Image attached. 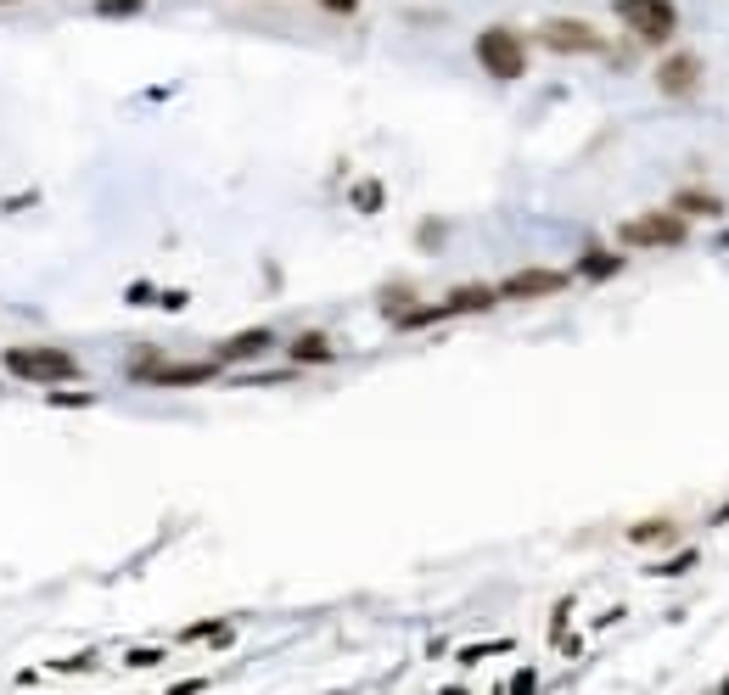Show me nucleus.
Returning a JSON list of instances; mask_svg holds the SVG:
<instances>
[{"mask_svg": "<svg viewBox=\"0 0 729 695\" xmlns=\"http://www.w3.org/2000/svg\"><path fill=\"white\" fill-rule=\"evenodd\" d=\"M685 242H690V219L679 208H645L617 225V247H629V253H673Z\"/></svg>", "mask_w": 729, "mask_h": 695, "instance_id": "f257e3e1", "label": "nucleus"}, {"mask_svg": "<svg viewBox=\"0 0 729 695\" xmlns=\"http://www.w3.org/2000/svg\"><path fill=\"white\" fill-rule=\"evenodd\" d=\"M472 57H477V68H483L488 79L511 85V79H522V73H528V40H522L511 23H488V29H477Z\"/></svg>", "mask_w": 729, "mask_h": 695, "instance_id": "f03ea898", "label": "nucleus"}, {"mask_svg": "<svg viewBox=\"0 0 729 695\" xmlns=\"http://www.w3.org/2000/svg\"><path fill=\"white\" fill-rule=\"evenodd\" d=\"M6 370L17 382H34V387H57V382H73L79 376V359L57 342H17L6 348Z\"/></svg>", "mask_w": 729, "mask_h": 695, "instance_id": "7ed1b4c3", "label": "nucleus"}, {"mask_svg": "<svg viewBox=\"0 0 729 695\" xmlns=\"http://www.w3.org/2000/svg\"><path fill=\"white\" fill-rule=\"evenodd\" d=\"M612 17L640 45H668L679 34V6L673 0H612Z\"/></svg>", "mask_w": 729, "mask_h": 695, "instance_id": "20e7f679", "label": "nucleus"}, {"mask_svg": "<svg viewBox=\"0 0 729 695\" xmlns=\"http://www.w3.org/2000/svg\"><path fill=\"white\" fill-rule=\"evenodd\" d=\"M539 45L556 57H606V29H595L589 17H544L539 23Z\"/></svg>", "mask_w": 729, "mask_h": 695, "instance_id": "39448f33", "label": "nucleus"}, {"mask_svg": "<svg viewBox=\"0 0 729 695\" xmlns=\"http://www.w3.org/2000/svg\"><path fill=\"white\" fill-rule=\"evenodd\" d=\"M129 376L146 387H202L219 376V359H163V354H141L129 365Z\"/></svg>", "mask_w": 729, "mask_h": 695, "instance_id": "423d86ee", "label": "nucleus"}, {"mask_svg": "<svg viewBox=\"0 0 729 695\" xmlns=\"http://www.w3.org/2000/svg\"><path fill=\"white\" fill-rule=\"evenodd\" d=\"M572 275L567 270H544V264H528V270H511L494 292H500V303H539V298H556V292H567Z\"/></svg>", "mask_w": 729, "mask_h": 695, "instance_id": "0eeeda50", "label": "nucleus"}, {"mask_svg": "<svg viewBox=\"0 0 729 695\" xmlns=\"http://www.w3.org/2000/svg\"><path fill=\"white\" fill-rule=\"evenodd\" d=\"M651 79H657L662 101H690L701 90V79H707V73H701L696 51H668V57L657 62V73H651Z\"/></svg>", "mask_w": 729, "mask_h": 695, "instance_id": "6e6552de", "label": "nucleus"}, {"mask_svg": "<svg viewBox=\"0 0 729 695\" xmlns=\"http://www.w3.org/2000/svg\"><path fill=\"white\" fill-rule=\"evenodd\" d=\"M275 348V331L270 326H253V331H236V337H225L214 348L219 365H247V359H264Z\"/></svg>", "mask_w": 729, "mask_h": 695, "instance_id": "1a4fd4ad", "label": "nucleus"}, {"mask_svg": "<svg viewBox=\"0 0 729 695\" xmlns=\"http://www.w3.org/2000/svg\"><path fill=\"white\" fill-rule=\"evenodd\" d=\"M494 303H500L494 286H455L438 309H444V320H455V314H483V309H494Z\"/></svg>", "mask_w": 729, "mask_h": 695, "instance_id": "9d476101", "label": "nucleus"}, {"mask_svg": "<svg viewBox=\"0 0 729 695\" xmlns=\"http://www.w3.org/2000/svg\"><path fill=\"white\" fill-rule=\"evenodd\" d=\"M668 208H679L685 219H724V197H718V191H701V185H685V191H673Z\"/></svg>", "mask_w": 729, "mask_h": 695, "instance_id": "9b49d317", "label": "nucleus"}, {"mask_svg": "<svg viewBox=\"0 0 729 695\" xmlns=\"http://www.w3.org/2000/svg\"><path fill=\"white\" fill-rule=\"evenodd\" d=\"M286 354H292V365H331V359H337V348H331L326 331H303V337L286 342Z\"/></svg>", "mask_w": 729, "mask_h": 695, "instance_id": "f8f14e48", "label": "nucleus"}, {"mask_svg": "<svg viewBox=\"0 0 729 695\" xmlns=\"http://www.w3.org/2000/svg\"><path fill=\"white\" fill-rule=\"evenodd\" d=\"M623 264H629V258H623V253H606V247H589V253L578 258V275H584V281H612V275H623Z\"/></svg>", "mask_w": 729, "mask_h": 695, "instance_id": "ddd939ff", "label": "nucleus"}, {"mask_svg": "<svg viewBox=\"0 0 729 695\" xmlns=\"http://www.w3.org/2000/svg\"><path fill=\"white\" fill-rule=\"evenodd\" d=\"M629 544H673V522L668 516H651V522L629 527Z\"/></svg>", "mask_w": 729, "mask_h": 695, "instance_id": "4468645a", "label": "nucleus"}, {"mask_svg": "<svg viewBox=\"0 0 729 695\" xmlns=\"http://www.w3.org/2000/svg\"><path fill=\"white\" fill-rule=\"evenodd\" d=\"M690 567H696V550H679V555H668V561H662V567H651V572H657V578H685Z\"/></svg>", "mask_w": 729, "mask_h": 695, "instance_id": "2eb2a0df", "label": "nucleus"}, {"mask_svg": "<svg viewBox=\"0 0 729 695\" xmlns=\"http://www.w3.org/2000/svg\"><path fill=\"white\" fill-rule=\"evenodd\" d=\"M141 12V0H101V17H129Z\"/></svg>", "mask_w": 729, "mask_h": 695, "instance_id": "dca6fc26", "label": "nucleus"}, {"mask_svg": "<svg viewBox=\"0 0 729 695\" xmlns=\"http://www.w3.org/2000/svg\"><path fill=\"white\" fill-rule=\"evenodd\" d=\"M359 202H365V213H376V202H382V185H359Z\"/></svg>", "mask_w": 729, "mask_h": 695, "instance_id": "f3484780", "label": "nucleus"}, {"mask_svg": "<svg viewBox=\"0 0 729 695\" xmlns=\"http://www.w3.org/2000/svg\"><path fill=\"white\" fill-rule=\"evenodd\" d=\"M326 12H337V17H348V12H359V0H320Z\"/></svg>", "mask_w": 729, "mask_h": 695, "instance_id": "a211bd4d", "label": "nucleus"}, {"mask_svg": "<svg viewBox=\"0 0 729 695\" xmlns=\"http://www.w3.org/2000/svg\"><path fill=\"white\" fill-rule=\"evenodd\" d=\"M163 651H129V667H152Z\"/></svg>", "mask_w": 729, "mask_h": 695, "instance_id": "6ab92c4d", "label": "nucleus"}, {"mask_svg": "<svg viewBox=\"0 0 729 695\" xmlns=\"http://www.w3.org/2000/svg\"><path fill=\"white\" fill-rule=\"evenodd\" d=\"M718 247H724V253H729V230H724V242H718Z\"/></svg>", "mask_w": 729, "mask_h": 695, "instance_id": "aec40b11", "label": "nucleus"}, {"mask_svg": "<svg viewBox=\"0 0 729 695\" xmlns=\"http://www.w3.org/2000/svg\"><path fill=\"white\" fill-rule=\"evenodd\" d=\"M0 6H17V0H0Z\"/></svg>", "mask_w": 729, "mask_h": 695, "instance_id": "412c9836", "label": "nucleus"}]
</instances>
